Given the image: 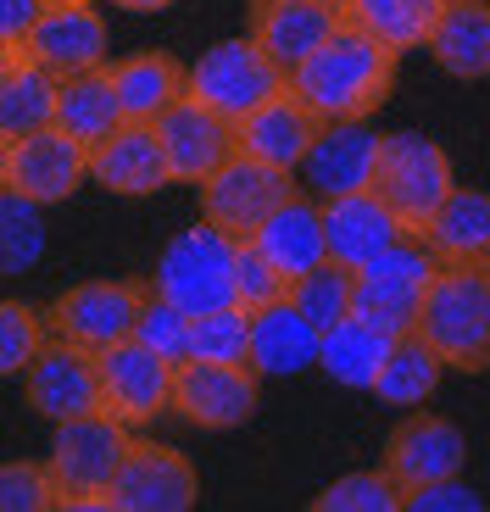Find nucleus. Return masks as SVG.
Segmentation results:
<instances>
[{"instance_id": "nucleus-33", "label": "nucleus", "mask_w": 490, "mask_h": 512, "mask_svg": "<svg viewBox=\"0 0 490 512\" xmlns=\"http://www.w3.org/2000/svg\"><path fill=\"white\" fill-rule=\"evenodd\" d=\"M351 290H357V273L340 262H318L301 279H290V307L318 329H335L340 318H351Z\"/></svg>"}, {"instance_id": "nucleus-10", "label": "nucleus", "mask_w": 490, "mask_h": 512, "mask_svg": "<svg viewBox=\"0 0 490 512\" xmlns=\"http://www.w3.org/2000/svg\"><path fill=\"white\" fill-rule=\"evenodd\" d=\"M257 368H229V362H173V412L190 429L207 435H229L257 418Z\"/></svg>"}, {"instance_id": "nucleus-40", "label": "nucleus", "mask_w": 490, "mask_h": 512, "mask_svg": "<svg viewBox=\"0 0 490 512\" xmlns=\"http://www.w3.org/2000/svg\"><path fill=\"white\" fill-rule=\"evenodd\" d=\"M129 340H140V346L156 351L162 362H184L190 357V312L173 307V301H162V295H151V301L140 307V318H134Z\"/></svg>"}, {"instance_id": "nucleus-27", "label": "nucleus", "mask_w": 490, "mask_h": 512, "mask_svg": "<svg viewBox=\"0 0 490 512\" xmlns=\"http://www.w3.org/2000/svg\"><path fill=\"white\" fill-rule=\"evenodd\" d=\"M318 340H323V329L301 318L290 307V295H284L279 307L251 318V368L262 379H296V373L318 368Z\"/></svg>"}, {"instance_id": "nucleus-38", "label": "nucleus", "mask_w": 490, "mask_h": 512, "mask_svg": "<svg viewBox=\"0 0 490 512\" xmlns=\"http://www.w3.org/2000/svg\"><path fill=\"white\" fill-rule=\"evenodd\" d=\"M284 295H290V279H284V273L273 268L268 256H262L251 240L234 245V295H229L234 307H240L245 318H257V312L279 307Z\"/></svg>"}, {"instance_id": "nucleus-7", "label": "nucleus", "mask_w": 490, "mask_h": 512, "mask_svg": "<svg viewBox=\"0 0 490 512\" xmlns=\"http://www.w3.org/2000/svg\"><path fill=\"white\" fill-rule=\"evenodd\" d=\"M234 245L223 229H212L207 218L195 229L173 234L168 251L156 256V273H151V295L173 301L195 318V312H212V307H229L234 295Z\"/></svg>"}, {"instance_id": "nucleus-3", "label": "nucleus", "mask_w": 490, "mask_h": 512, "mask_svg": "<svg viewBox=\"0 0 490 512\" xmlns=\"http://www.w3.org/2000/svg\"><path fill=\"white\" fill-rule=\"evenodd\" d=\"M368 190L401 218L407 234H424V223L440 212V201L457 190L452 156L446 145L413 134V128H396V134H379V156H374V184Z\"/></svg>"}, {"instance_id": "nucleus-42", "label": "nucleus", "mask_w": 490, "mask_h": 512, "mask_svg": "<svg viewBox=\"0 0 490 512\" xmlns=\"http://www.w3.org/2000/svg\"><path fill=\"white\" fill-rule=\"evenodd\" d=\"M39 6H45V0H0V39H6V45H23L34 17H39Z\"/></svg>"}, {"instance_id": "nucleus-32", "label": "nucleus", "mask_w": 490, "mask_h": 512, "mask_svg": "<svg viewBox=\"0 0 490 512\" xmlns=\"http://www.w3.org/2000/svg\"><path fill=\"white\" fill-rule=\"evenodd\" d=\"M440 373H446V362L424 346V334H401V340H390V357L374 379V396L385 407H424L440 390Z\"/></svg>"}, {"instance_id": "nucleus-25", "label": "nucleus", "mask_w": 490, "mask_h": 512, "mask_svg": "<svg viewBox=\"0 0 490 512\" xmlns=\"http://www.w3.org/2000/svg\"><path fill=\"white\" fill-rule=\"evenodd\" d=\"M106 73H112L123 123H156L184 95V84H190V67L168 51H129L117 62H106Z\"/></svg>"}, {"instance_id": "nucleus-36", "label": "nucleus", "mask_w": 490, "mask_h": 512, "mask_svg": "<svg viewBox=\"0 0 490 512\" xmlns=\"http://www.w3.org/2000/svg\"><path fill=\"white\" fill-rule=\"evenodd\" d=\"M312 512H401V485L385 468H357V474L323 485L312 496Z\"/></svg>"}, {"instance_id": "nucleus-37", "label": "nucleus", "mask_w": 490, "mask_h": 512, "mask_svg": "<svg viewBox=\"0 0 490 512\" xmlns=\"http://www.w3.org/2000/svg\"><path fill=\"white\" fill-rule=\"evenodd\" d=\"M45 340H51L45 307H34V301H0V379H23V368L39 357Z\"/></svg>"}, {"instance_id": "nucleus-16", "label": "nucleus", "mask_w": 490, "mask_h": 512, "mask_svg": "<svg viewBox=\"0 0 490 512\" xmlns=\"http://www.w3.org/2000/svg\"><path fill=\"white\" fill-rule=\"evenodd\" d=\"M156 140H162V156H168L173 184L212 179V173H218L234 151H240L234 123H229V117H218L212 106H201L190 90H184L162 117H156Z\"/></svg>"}, {"instance_id": "nucleus-24", "label": "nucleus", "mask_w": 490, "mask_h": 512, "mask_svg": "<svg viewBox=\"0 0 490 512\" xmlns=\"http://www.w3.org/2000/svg\"><path fill=\"white\" fill-rule=\"evenodd\" d=\"M418 240L435 251L440 268H490V190L457 184Z\"/></svg>"}, {"instance_id": "nucleus-26", "label": "nucleus", "mask_w": 490, "mask_h": 512, "mask_svg": "<svg viewBox=\"0 0 490 512\" xmlns=\"http://www.w3.org/2000/svg\"><path fill=\"white\" fill-rule=\"evenodd\" d=\"M424 51L446 78H463V84L490 78V0H446Z\"/></svg>"}, {"instance_id": "nucleus-44", "label": "nucleus", "mask_w": 490, "mask_h": 512, "mask_svg": "<svg viewBox=\"0 0 490 512\" xmlns=\"http://www.w3.org/2000/svg\"><path fill=\"white\" fill-rule=\"evenodd\" d=\"M17 62H23V45H6V39H0V78L12 73Z\"/></svg>"}, {"instance_id": "nucleus-41", "label": "nucleus", "mask_w": 490, "mask_h": 512, "mask_svg": "<svg viewBox=\"0 0 490 512\" xmlns=\"http://www.w3.org/2000/svg\"><path fill=\"white\" fill-rule=\"evenodd\" d=\"M479 507H485V501L463 485V474L440 479V485H424V490H407V496H401V512H479Z\"/></svg>"}, {"instance_id": "nucleus-17", "label": "nucleus", "mask_w": 490, "mask_h": 512, "mask_svg": "<svg viewBox=\"0 0 490 512\" xmlns=\"http://www.w3.org/2000/svg\"><path fill=\"white\" fill-rule=\"evenodd\" d=\"M23 56L51 67L56 78L106 67V17L95 12V0H45L23 39Z\"/></svg>"}, {"instance_id": "nucleus-28", "label": "nucleus", "mask_w": 490, "mask_h": 512, "mask_svg": "<svg viewBox=\"0 0 490 512\" xmlns=\"http://www.w3.org/2000/svg\"><path fill=\"white\" fill-rule=\"evenodd\" d=\"M117 123H123V106H117V90H112V73H106V67L67 73L62 84H56V128L73 134L84 151H95Z\"/></svg>"}, {"instance_id": "nucleus-21", "label": "nucleus", "mask_w": 490, "mask_h": 512, "mask_svg": "<svg viewBox=\"0 0 490 512\" xmlns=\"http://www.w3.org/2000/svg\"><path fill=\"white\" fill-rule=\"evenodd\" d=\"M90 184H101L106 195H129V201L168 190L173 173L156 140V123H117L90 151Z\"/></svg>"}, {"instance_id": "nucleus-2", "label": "nucleus", "mask_w": 490, "mask_h": 512, "mask_svg": "<svg viewBox=\"0 0 490 512\" xmlns=\"http://www.w3.org/2000/svg\"><path fill=\"white\" fill-rule=\"evenodd\" d=\"M418 334L446 368L490 373V268H435Z\"/></svg>"}, {"instance_id": "nucleus-39", "label": "nucleus", "mask_w": 490, "mask_h": 512, "mask_svg": "<svg viewBox=\"0 0 490 512\" xmlns=\"http://www.w3.org/2000/svg\"><path fill=\"white\" fill-rule=\"evenodd\" d=\"M67 496L51 462H0V512H62Z\"/></svg>"}, {"instance_id": "nucleus-43", "label": "nucleus", "mask_w": 490, "mask_h": 512, "mask_svg": "<svg viewBox=\"0 0 490 512\" xmlns=\"http://www.w3.org/2000/svg\"><path fill=\"white\" fill-rule=\"evenodd\" d=\"M106 6H117V12H168V6H179V0H106Z\"/></svg>"}, {"instance_id": "nucleus-12", "label": "nucleus", "mask_w": 490, "mask_h": 512, "mask_svg": "<svg viewBox=\"0 0 490 512\" xmlns=\"http://www.w3.org/2000/svg\"><path fill=\"white\" fill-rule=\"evenodd\" d=\"M390 479L407 490H424V485H440V479H457L468 468V440L452 418H440V412H424L413 407L407 418L390 429L385 440V457H379Z\"/></svg>"}, {"instance_id": "nucleus-6", "label": "nucleus", "mask_w": 490, "mask_h": 512, "mask_svg": "<svg viewBox=\"0 0 490 512\" xmlns=\"http://www.w3.org/2000/svg\"><path fill=\"white\" fill-rule=\"evenodd\" d=\"M284 84H290V73H284L251 34H240V39H218V45H207V51L195 56L184 90L201 106H212L218 117L240 123V117H251L262 101H273Z\"/></svg>"}, {"instance_id": "nucleus-4", "label": "nucleus", "mask_w": 490, "mask_h": 512, "mask_svg": "<svg viewBox=\"0 0 490 512\" xmlns=\"http://www.w3.org/2000/svg\"><path fill=\"white\" fill-rule=\"evenodd\" d=\"M51 474L62 485L67 507L62 512H106V490H112L117 468L129 457L134 435L129 423H117L112 412H84V418L51 423Z\"/></svg>"}, {"instance_id": "nucleus-13", "label": "nucleus", "mask_w": 490, "mask_h": 512, "mask_svg": "<svg viewBox=\"0 0 490 512\" xmlns=\"http://www.w3.org/2000/svg\"><path fill=\"white\" fill-rule=\"evenodd\" d=\"M95 373H101V412L117 423H140L173 412V362L145 351L140 340H117V346L95 351Z\"/></svg>"}, {"instance_id": "nucleus-35", "label": "nucleus", "mask_w": 490, "mask_h": 512, "mask_svg": "<svg viewBox=\"0 0 490 512\" xmlns=\"http://www.w3.org/2000/svg\"><path fill=\"white\" fill-rule=\"evenodd\" d=\"M45 206L23 201L17 190H0V279L28 273L45 256Z\"/></svg>"}, {"instance_id": "nucleus-1", "label": "nucleus", "mask_w": 490, "mask_h": 512, "mask_svg": "<svg viewBox=\"0 0 490 512\" xmlns=\"http://www.w3.org/2000/svg\"><path fill=\"white\" fill-rule=\"evenodd\" d=\"M396 67H401V51H390L385 39H374L368 28L340 17L335 34L323 39L307 62L290 67V90L323 123H362V117H374L390 101Z\"/></svg>"}, {"instance_id": "nucleus-8", "label": "nucleus", "mask_w": 490, "mask_h": 512, "mask_svg": "<svg viewBox=\"0 0 490 512\" xmlns=\"http://www.w3.org/2000/svg\"><path fill=\"white\" fill-rule=\"evenodd\" d=\"M145 301H151V279H84L45 307V329H51V340L106 351L134 334Z\"/></svg>"}, {"instance_id": "nucleus-23", "label": "nucleus", "mask_w": 490, "mask_h": 512, "mask_svg": "<svg viewBox=\"0 0 490 512\" xmlns=\"http://www.w3.org/2000/svg\"><path fill=\"white\" fill-rule=\"evenodd\" d=\"M251 245L268 256L284 279H301L307 268L329 262V251H323V201H312V190L284 195L268 218L251 229Z\"/></svg>"}, {"instance_id": "nucleus-30", "label": "nucleus", "mask_w": 490, "mask_h": 512, "mask_svg": "<svg viewBox=\"0 0 490 512\" xmlns=\"http://www.w3.org/2000/svg\"><path fill=\"white\" fill-rule=\"evenodd\" d=\"M440 6L446 0H340L346 23L368 28L374 39H385L390 51H424L429 45V28H435Z\"/></svg>"}, {"instance_id": "nucleus-15", "label": "nucleus", "mask_w": 490, "mask_h": 512, "mask_svg": "<svg viewBox=\"0 0 490 512\" xmlns=\"http://www.w3.org/2000/svg\"><path fill=\"white\" fill-rule=\"evenodd\" d=\"M23 396L45 423H67V418H84V412H101L95 351L73 346V340H45L39 357L23 368Z\"/></svg>"}, {"instance_id": "nucleus-20", "label": "nucleus", "mask_w": 490, "mask_h": 512, "mask_svg": "<svg viewBox=\"0 0 490 512\" xmlns=\"http://www.w3.org/2000/svg\"><path fill=\"white\" fill-rule=\"evenodd\" d=\"M401 218L379 201L374 190H351V195H329L323 201V251L340 268H368L374 256H385L401 240Z\"/></svg>"}, {"instance_id": "nucleus-11", "label": "nucleus", "mask_w": 490, "mask_h": 512, "mask_svg": "<svg viewBox=\"0 0 490 512\" xmlns=\"http://www.w3.org/2000/svg\"><path fill=\"white\" fill-rule=\"evenodd\" d=\"M195 501H201L195 462L179 446H156V440H134L106 490V512H190Z\"/></svg>"}, {"instance_id": "nucleus-29", "label": "nucleus", "mask_w": 490, "mask_h": 512, "mask_svg": "<svg viewBox=\"0 0 490 512\" xmlns=\"http://www.w3.org/2000/svg\"><path fill=\"white\" fill-rule=\"evenodd\" d=\"M385 357H390V334L374 329V323H362V318H340L318 340V368L335 384H346V390H374Z\"/></svg>"}, {"instance_id": "nucleus-22", "label": "nucleus", "mask_w": 490, "mask_h": 512, "mask_svg": "<svg viewBox=\"0 0 490 512\" xmlns=\"http://www.w3.org/2000/svg\"><path fill=\"white\" fill-rule=\"evenodd\" d=\"M374 156H379V134L362 123H323V134L312 140L307 162H301V179L318 201L329 195H351L374 184Z\"/></svg>"}, {"instance_id": "nucleus-14", "label": "nucleus", "mask_w": 490, "mask_h": 512, "mask_svg": "<svg viewBox=\"0 0 490 512\" xmlns=\"http://www.w3.org/2000/svg\"><path fill=\"white\" fill-rule=\"evenodd\" d=\"M78 184H90V151L62 134V128H34L6 151V190H17L34 206H62L78 195Z\"/></svg>"}, {"instance_id": "nucleus-31", "label": "nucleus", "mask_w": 490, "mask_h": 512, "mask_svg": "<svg viewBox=\"0 0 490 512\" xmlns=\"http://www.w3.org/2000/svg\"><path fill=\"white\" fill-rule=\"evenodd\" d=\"M56 84L62 78L39 62H17L12 73L0 78V134L6 140H23L34 128H51L56 123Z\"/></svg>"}, {"instance_id": "nucleus-9", "label": "nucleus", "mask_w": 490, "mask_h": 512, "mask_svg": "<svg viewBox=\"0 0 490 512\" xmlns=\"http://www.w3.org/2000/svg\"><path fill=\"white\" fill-rule=\"evenodd\" d=\"M195 190H201V218H207L212 229H223L229 240H251V229L268 218L284 195H296L301 184L290 179L284 167H268V162H257V156L234 151L229 162H223L212 179H201Z\"/></svg>"}, {"instance_id": "nucleus-19", "label": "nucleus", "mask_w": 490, "mask_h": 512, "mask_svg": "<svg viewBox=\"0 0 490 512\" xmlns=\"http://www.w3.org/2000/svg\"><path fill=\"white\" fill-rule=\"evenodd\" d=\"M318 134H323V117L312 112L290 84H284L273 101H262L251 117L234 123L240 151L257 156V162H268V167H284V173H301V162H307V151H312Z\"/></svg>"}, {"instance_id": "nucleus-18", "label": "nucleus", "mask_w": 490, "mask_h": 512, "mask_svg": "<svg viewBox=\"0 0 490 512\" xmlns=\"http://www.w3.org/2000/svg\"><path fill=\"white\" fill-rule=\"evenodd\" d=\"M340 0H251L245 6V34L290 73L296 62H307L323 39L340 28Z\"/></svg>"}, {"instance_id": "nucleus-45", "label": "nucleus", "mask_w": 490, "mask_h": 512, "mask_svg": "<svg viewBox=\"0 0 490 512\" xmlns=\"http://www.w3.org/2000/svg\"><path fill=\"white\" fill-rule=\"evenodd\" d=\"M6 151H12V140L0 134V190H6Z\"/></svg>"}, {"instance_id": "nucleus-5", "label": "nucleus", "mask_w": 490, "mask_h": 512, "mask_svg": "<svg viewBox=\"0 0 490 512\" xmlns=\"http://www.w3.org/2000/svg\"><path fill=\"white\" fill-rule=\"evenodd\" d=\"M435 251L418 234H401L385 256H374L368 268H357V290H351V318L385 329L390 340L418 334V312H424L429 279H435Z\"/></svg>"}, {"instance_id": "nucleus-34", "label": "nucleus", "mask_w": 490, "mask_h": 512, "mask_svg": "<svg viewBox=\"0 0 490 512\" xmlns=\"http://www.w3.org/2000/svg\"><path fill=\"white\" fill-rule=\"evenodd\" d=\"M190 357L195 362H229V368H251V318L240 307H212L190 318Z\"/></svg>"}]
</instances>
